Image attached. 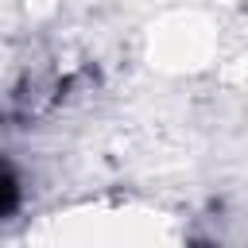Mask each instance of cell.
Here are the masks:
<instances>
[{
	"instance_id": "obj_1",
	"label": "cell",
	"mask_w": 248,
	"mask_h": 248,
	"mask_svg": "<svg viewBox=\"0 0 248 248\" xmlns=\"http://www.w3.org/2000/svg\"><path fill=\"white\" fill-rule=\"evenodd\" d=\"M66 97V78L54 70H23L4 97V120L8 124H35L46 120L54 108H62Z\"/></svg>"
}]
</instances>
